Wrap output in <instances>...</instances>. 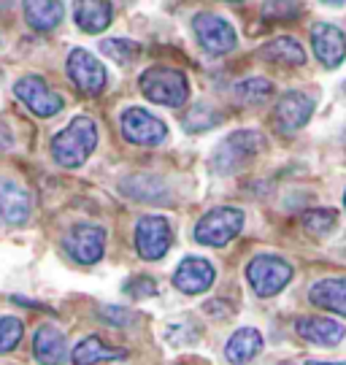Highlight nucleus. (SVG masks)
<instances>
[{"instance_id":"nucleus-1","label":"nucleus","mask_w":346,"mask_h":365,"mask_svg":"<svg viewBox=\"0 0 346 365\" xmlns=\"http://www.w3.org/2000/svg\"><path fill=\"white\" fill-rule=\"evenodd\" d=\"M98 146V128L90 117L71 119V125L51 138V157L63 168L84 165Z\"/></svg>"},{"instance_id":"nucleus-2","label":"nucleus","mask_w":346,"mask_h":365,"mask_svg":"<svg viewBox=\"0 0 346 365\" xmlns=\"http://www.w3.org/2000/svg\"><path fill=\"white\" fill-rule=\"evenodd\" d=\"M141 92L157 106H168V108H181L190 98V84L187 76L176 71V68L154 66L141 73Z\"/></svg>"},{"instance_id":"nucleus-3","label":"nucleus","mask_w":346,"mask_h":365,"mask_svg":"<svg viewBox=\"0 0 346 365\" xmlns=\"http://www.w3.org/2000/svg\"><path fill=\"white\" fill-rule=\"evenodd\" d=\"M241 227H244V211L233 209V206H219L203 214V220L195 225L193 235L203 247H225L241 233Z\"/></svg>"},{"instance_id":"nucleus-4","label":"nucleus","mask_w":346,"mask_h":365,"mask_svg":"<svg viewBox=\"0 0 346 365\" xmlns=\"http://www.w3.org/2000/svg\"><path fill=\"white\" fill-rule=\"evenodd\" d=\"M246 279L260 298H273L290 284L292 265L276 255H257L255 260L246 265Z\"/></svg>"},{"instance_id":"nucleus-5","label":"nucleus","mask_w":346,"mask_h":365,"mask_svg":"<svg viewBox=\"0 0 346 365\" xmlns=\"http://www.w3.org/2000/svg\"><path fill=\"white\" fill-rule=\"evenodd\" d=\"M263 149V135L255 130H238L230 133L214 152V168L219 173H233L241 165H246L252 157Z\"/></svg>"},{"instance_id":"nucleus-6","label":"nucleus","mask_w":346,"mask_h":365,"mask_svg":"<svg viewBox=\"0 0 346 365\" xmlns=\"http://www.w3.org/2000/svg\"><path fill=\"white\" fill-rule=\"evenodd\" d=\"M173 241V227L166 217L149 214L136 225V249L143 260H163Z\"/></svg>"},{"instance_id":"nucleus-7","label":"nucleus","mask_w":346,"mask_h":365,"mask_svg":"<svg viewBox=\"0 0 346 365\" xmlns=\"http://www.w3.org/2000/svg\"><path fill=\"white\" fill-rule=\"evenodd\" d=\"M14 92H16V98H19L36 117H44V119L60 114L65 106L63 98L51 90L41 76H22L14 84Z\"/></svg>"},{"instance_id":"nucleus-8","label":"nucleus","mask_w":346,"mask_h":365,"mask_svg":"<svg viewBox=\"0 0 346 365\" xmlns=\"http://www.w3.org/2000/svg\"><path fill=\"white\" fill-rule=\"evenodd\" d=\"M193 30L198 36V43L208 54H228L235 49L238 36L228 19H222L217 14H198L193 19Z\"/></svg>"},{"instance_id":"nucleus-9","label":"nucleus","mask_w":346,"mask_h":365,"mask_svg":"<svg viewBox=\"0 0 346 365\" xmlns=\"http://www.w3.org/2000/svg\"><path fill=\"white\" fill-rule=\"evenodd\" d=\"M122 133L130 144L138 146H157L168 138V125L160 117L149 114L146 108L133 106L122 114Z\"/></svg>"},{"instance_id":"nucleus-10","label":"nucleus","mask_w":346,"mask_h":365,"mask_svg":"<svg viewBox=\"0 0 346 365\" xmlns=\"http://www.w3.org/2000/svg\"><path fill=\"white\" fill-rule=\"evenodd\" d=\"M65 249L81 265H95L106 252V230L92 222L73 225L71 233L65 235Z\"/></svg>"},{"instance_id":"nucleus-11","label":"nucleus","mask_w":346,"mask_h":365,"mask_svg":"<svg viewBox=\"0 0 346 365\" xmlns=\"http://www.w3.org/2000/svg\"><path fill=\"white\" fill-rule=\"evenodd\" d=\"M68 76L84 95H101L108 81L103 63L87 49H73L68 54Z\"/></svg>"},{"instance_id":"nucleus-12","label":"nucleus","mask_w":346,"mask_h":365,"mask_svg":"<svg viewBox=\"0 0 346 365\" xmlns=\"http://www.w3.org/2000/svg\"><path fill=\"white\" fill-rule=\"evenodd\" d=\"M314 114V98L306 95V92H287L276 111H273V125L279 133H295L306 125L308 119Z\"/></svg>"},{"instance_id":"nucleus-13","label":"nucleus","mask_w":346,"mask_h":365,"mask_svg":"<svg viewBox=\"0 0 346 365\" xmlns=\"http://www.w3.org/2000/svg\"><path fill=\"white\" fill-rule=\"evenodd\" d=\"M214 279H217V271L205 257H184L173 274V287L181 289L184 295H200L205 289H211Z\"/></svg>"},{"instance_id":"nucleus-14","label":"nucleus","mask_w":346,"mask_h":365,"mask_svg":"<svg viewBox=\"0 0 346 365\" xmlns=\"http://www.w3.org/2000/svg\"><path fill=\"white\" fill-rule=\"evenodd\" d=\"M311 46L325 68H338L346 57V38L335 25L320 22L311 27Z\"/></svg>"},{"instance_id":"nucleus-15","label":"nucleus","mask_w":346,"mask_h":365,"mask_svg":"<svg viewBox=\"0 0 346 365\" xmlns=\"http://www.w3.org/2000/svg\"><path fill=\"white\" fill-rule=\"evenodd\" d=\"M295 333L308 344H320V346H335L344 341V325L327 319V317H300L295 319Z\"/></svg>"},{"instance_id":"nucleus-16","label":"nucleus","mask_w":346,"mask_h":365,"mask_svg":"<svg viewBox=\"0 0 346 365\" xmlns=\"http://www.w3.org/2000/svg\"><path fill=\"white\" fill-rule=\"evenodd\" d=\"M30 217V195L22 184L0 179V220L9 225H22Z\"/></svg>"},{"instance_id":"nucleus-17","label":"nucleus","mask_w":346,"mask_h":365,"mask_svg":"<svg viewBox=\"0 0 346 365\" xmlns=\"http://www.w3.org/2000/svg\"><path fill=\"white\" fill-rule=\"evenodd\" d=\"M65 352H68V341L65 333L51 325H44L36 330V339H33V354L41 365H63Z\"/></svg>"},{"instance_id":"nucleus-18","label":"nucleus","mask_w":346,"mask_h":365,"mask_svg":"<svg viewBox=\"0 0 346 365\" xmlns=\"http://www.w3.org/2000/svg\"><path fill=\"white\" fill-rule=\"evenodd\" d=\"M73 19L84 33H103L111 25L108 0H73Z\"/></svg>"},{"instance_id":"nucleus-19","label":"nucleus","mask_w":346,"mask_h":365,"mask_svg":"<svg viewBox=\"0 0 346 365\" xmlns=\"http://www.w3.org/2000/svg\"><path fill=\"white\" fill-rule=\"evenodd\" d=\"M263 349V336L257 327H238L228 339V346H225V357L230 360L233 365H246L249 360H255Z\"/></svg>"},{"instance_id":"nucleus-20","label":"nucleus","mask_w":346,"mask_h":365,"mask_svg":"<svg viewBox=\"0 0 346 365\" xmlns=\"http://www.w3.org/2000/svg\"><path fill=\"white\" fill-rule=\"evenodd\" d=\"M65 6L63 0H25L27 25L39 33H49L63 22Z\"/></svg>"},{"instance_id":"nucleus-21","label":"nucleus","mask_w":346,"mask_h":365,"mask_svg":"<svg viewBox=\"0 0 346 365\" xmlns=\"http://www.w3.org/2000/svg\"><path fill=\"white\" fill-rule=\"evenodd\" d=\"M308 300L325 312L346 317V279H322L308 289Z\"/></svg>"},{"instance_id":"nucleus-22","label":"nucleus","mask_w":346,"mask_h":365,"mask_svg":"<svg viewBox=\"0 0 346 365\" xmlns=\"http://www.w3.org/2000/svg\"><path fill=\"white\" fill-rule=\"evenodd\" d=\"M260 57L268 60V63H276V66H290V68L292 66L297 68L306 63L303 46L295 38H290V36H282V38H273L270 43H265L260 49Z\"/></svg>"},{"instance_id":"nucleus-23","label":"nucleus","mask_w":346,"mask_h":365,"mask_svg":"<svg viewBox=\"0 0 346 365\" xmlns=\"http://www.w3.org/2000/svg\"><path fill=\"white\" fill-rule=\"evenodd\" d=\"M71 357H73V365H95V363H106V360H125L128 352L125 349H114V346H106L98 336H90V339L78 341Z\"/></svg>"},{"instance_id":"nucleus-24","label":"nucleus","mask_w":346,"mask_h":365,"mask_svg":"<svg viewBox=\"0 0 346 365\" xmlns=\"http://www.w3.org/2000/svg\"><path fill=\"white\" fill-rule=\"evenodd\" d=\"M122 192L130 195L133 200H143V203H163L166 200V184L160 179H154L149 173H138V176H130L122 182Z\"/></svg>"},{"instance_id":"nucleus-25","label":"nucleus","mask_w":346,"mask_h":365,"mask_svg":"<svg viewBox=\"0 0 346 365\" xmlns=\"http://www.w3.org/2000/svg\"><path fill=\"white\" fill-rule=\"evenodd\" d=\"M270 95H273V84H270L268 78L252 76L235 84V98H238L241 103H249V106L265 103Z\"/></svg>"},{"instance_id":"nucleus-26","label":"nucleus","mask_w":346,"mask_h":365,"mask_svg":"<svg viewBox=\"0 0 346 365\" xmlns=\"http://www.w3.org/2000/svg\"><path fill=\"white\" fill-rule=\"evenodd\" d=\"M338 225V211L335 209H314L303 214V227H306L308 235L314 238H325L330 235Z\"/></svg>"},{"instance_id":"nucleus-27","label":"nucleus","mask_w":346,"mask_h":365,"mask_svg":"<svg viewBox=\"0 0 346 365\" xmlns=\"http://www.w3.org/2000/svg\"><path fill=\"white\" fill-rule=\"evenodd\" d=\"M101 52L108 54L119 66H128V63H133V60L141 54V46L130 38H108L101 43Z\"/></svg>"},{"instance_id":"nucleus-28","label":"nucleus","mask_w":346,"mask_h":365,"mask_svg":"<svg viewBox=\"0 0 346 365\" xmlns=\"http://www.w3.org/2000/svg\"><path fill=\"white\" fill-rule=\"evenodd\" d=\"M25 336V325L16 317H0V354L14 352Z\"/></svg>"},{"instance_id":"nucleus-29","label":"nucleus","mask_w":346,"mask_h":365,"mask_svg":"<svg viewBox=\"0 0 346 365\" xmlns=\"http://www.w3.org/2000/svg\"><path fill=\"white\" fill-rule=\"evenodd\" d=\"M300 14V0H265L263 16L270 22H287Z\"/></svg>"},{"instance_id":"nucleus-30","label":"nucleus","mask_w":346,"mask_h":365,"mask_svg":"<svg viewBox=\"0 0 346 365\" xmlns=\"http://www.w3.org/2000/svg\"><path fill=\"white\" fill-rule=\"evenodd\" d=\"M217 122H219L217 111H211L205 103H200V106H195L193 111L184 117V128L190 133H203V130H208V128H214Z\"/></svg>"},{"instance_id":"nucleus-31","label":"nucleus","mask_w":346,"mask_h":365,"mask_svg":"<svg viewBox=\"0 0 346 365\" xmlns=\"http://www.w3.org/2000/svg\"><path fill=\"white\" fill-rule=\"evenodd\" d=\"M125 292H130L133 298H149V295H154V292H157V287H154L152 279L141 276V279H136V282H128Z\"/></svg>"},{"instance_id":"nucleus-32","label":"nucleus","mask_w":346,"mask_h":365,"mask_svg":"<svg viewBox=\"0 0 346 365\" xmlns=\"http://www.w3.org/2000/svg\"><path fill=\"white\" fill-rule=\"evenodd\" d=\"M101 317L106 322H111L116 327H125L133 319V314L125 312V309H119V306H108V309H101Z\"/></svg>"},{"instance_id":"nucleus-33","label":"nucleus","mask_w":346,"mask_h":365,"mask_svg":"<svg viewBox=\"0 0 346 365\" xmlns=\"http://www.w3.org/2000/svg\"><path fill=\"white\" fill-rule=\"evenodd\" d=\"M6 149H11V133L0 125V152H6Z\"/></svg>"},{"instance_id":"nucleus-34","label":"nucleus","mask_w":346,"mask_h":365,"mask_svg":"<svg viewBox=\"0 0 346 365\" xmlns=\"http://www.w3.org/2000/svg\"><path fill=\"white\" fill-rule=\"evenodd\" d=\"M322 3H325V6H344L346 0H322Z\"/></svg>"},{"instance_id":"nucleus-35","label":"nucleus","mask_w":346,"mask_h":365,"mask_svg":"<svg viewBox=\"0 0 346 365\" xmlns=\"http://www.w3.org/2000/svg\"><path fill=\"white\" fill-rule=\"evenodd\" d=\"M306 365H346V363H322V360H311V363Z\"/></svg>"},{"instance_id":"nucleus-36","label":"nucleus","mask_w":346,"mask_h":365,"mask_svg":"<svg viewBox=\"0 0 346 365\" xmlns=\"http://www.w3.org/2000/svg\"><path fill=\"white\" fill-rule=\"evenodd\" d=\"M228 3H241V0H228Z\"/></svg>"},{"instance_id":"nucleus-37","label":"nucleus","mask_w":346,"mask_h":365,"mask_svg":"<svg viewBox=\"0 0 346 365\" xmlns=\"http://www.w3.org/2000/svg\"><path fill=\"white\" fill-rule=\"evenodd\" d=\"M344 206H346V192H344Z\"/></svg>"},{"instance_id":"nucleus-38","label":"nucleus","mask_w":346,"mask_h":365,"mask_svg":"<svg viewBox=\"0 0 346 365\" xmlns=\"http://www.w3.org/2000/svg\"><path fill=\"white\" fill-rule=\"evenodd\" d=\"M344 92H346V84H344Z\"/></svg>"}]
</instances>
